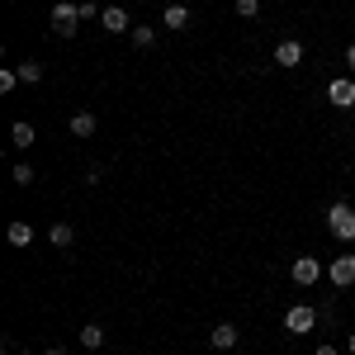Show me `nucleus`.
Segmentation results:
<instances>
[{"mask_svg": "<svg viewBox=\"0 0 355 355\" xmlns=\"http://www.w3.org/2000/svg\"><path fill=\"white\" fill-rule=\"evenodd\" d=\"M327 227H331V237H341V242H355V209L336 199V204L327 209Z\"/></svg>", "mask_w": 355, "mask_h": 355, "instance_id": "nucleus-1", "label": "nucleus"}, {"mask_svg": "<svg viewBox=\"0 0 355 355\" xmlns=\"http://www.w3.org/2000/svg\"><path fill=\"white\" fill-rule=\"evenodd\" d=\"M48 19H53V33H62V38H76V24H81V5H71V0H57Z\"/></svg>", "mask_w": 355, "mask_h": 355, "instance_id": "nucleus-2", "label": "nucleus"}, {"mask_svg": "<svg viewBox=\"0 0 355 355\" xmlns=\"http://www.w3.org/2000/svg\"><path fill=\"white\" fill-rule=\"evenodd\" d=\"M318 327V308H308V303H294L289 313H284V331H294V336H303V331Z\"/></svg>", "mask_w": 355, "mask_h": 355, "instance_id": "nucleus-3", "label": "nucleus"}, {"mask_svg": "<svg viewBox=\"0 0 355 355\" xmlns=\"http://www.w3.org/2000/svg\"><path fill=\"white\" fill-rule=\"evenodd\" d=\"M289 275H294V284L308 289V284H318V279H322V261H318V256H294Z\"/></svg>", "mask_w": 355, "mask_h": 355, "instance_id": "nucleus-4", "label": "nucleus"}, {"mask_svg": "<svg viewBox=\"0 0 355 355\" xmlns=\"http://www.w3.org/2000/svg\"><path fill=\"white\" fill-rule=\"evenodd\" d=\"M327 100L336 105V110H351V105H355V81H351V76H331Z\"/></svg>", "mask_w": 355, "mask_h": 355, "instance_id": "nucleus-5", "label": "nucleus"}, {"mask_svg": "<svg viewBox=\"0 0 355 355\" xmlns=\"http://www.w3.org/2000/svg\"><path fill=\"white\" fill-rule=\"evenodd\" d=\"M100 24H105V33H133L123 5H105V10H100Z\"/></svg>", "mask_w": 355, "mask_h": 355, "instance_id": "nucleus-6", "label": "nucleus"}, {"mask_svg": "<svg viewBox=\"0 0 355 355\" xmlns=\"http://www.w3.org/2000/svg\"><path fill=\"white\" fill-rule=\"evenodd\" d=\"M275 62H279V67H299L303 62V43L299 38H284V43L275 48Z\"/></svg>", "mask_w": 355, "mask_h": 355, "instance_id": "nucleus-7", "label": "nucleus"}, {"mask_svg": "<svg viewBox=\"0 0 355 355\" xmlns=\"http://www.w3.org/2000/svg\"><path fill=\"white\" fill-rule=\"evenodd\" d=\"M209 346H214V351H232V346H237V327H232V322H218V327L209 331Z\"/></svg>", "mask_w": 355, "mask_h": 355, "instance_id": "nucleus-8", "label": "nucleus"}, {"mask_svg": "<svg viewBox=\"0 0 355 355\" xmlns=\"http://www.w3.org/2000/svg\"><path fill=\"white\" fill-rule=\"evenodd\" d=\"M331 284H341V289L355 284V256H336L331 261Z\"/></svg>", "mask_w": 355, "mask_h": 355, "instance_id": "nucleus-9", "label": "nucleus"}, {"mask_svg": "<svg viewBox=\"0 0 355 355\" xmlns=\"http://www.w3.org/2000/svg\"><path fill=\"white\" fill-rule=\"evenodd\" d=\"M5 237H10V246H28V242H33V223L15 218L10 227H5Z\"/></svg>", "mask_w": 355, "mask_h": 355, "instance_id": "nucleus-10", "label": "nucleus"}, {"mask_svg": "<svg viewBox=\"0 0 355 355\" xmlns=\"http://www.w3.org/2000/svg\"><path fill=\"white\" fill-rule=\"evenodd\" d=\"M67 128H71V137H95V128H100V123H95V114H71V123H67Z\"/></svg>", "mask_w": 355, "mask_h": 355, "instance_id": "nucleus-11", "label": "nucleus"}, {"mask_svg": "<svg viewBox=\"0 0 355 355\" xmlns=\"http://www.w3.org/2000/svg\"><path fill=\"white\" fill-rule=\"evenodd\" d=\"M81 346L85 351H100V346H105V327H100V322H85L81 327Z\"/></svg>", "mask_w": 355, "mask_h": 355, "instance_id": "nucleus-12", "label": "nucleus"}, {"mask_svg": "<svg viewBox=\"0 0 355 355\" xmlns=\"http://www.w3.org/2000/svg\"><path fill=\"white\" fill-rule=\"evenodd\" d=\"M10 137H15V147H33V142H38V133H33V123H24V119H19V123H15V128H10Z\"/></svg>", "mask_w": 355, "mask_h": 355, "instance_id": "nucleus-13", "label": "nucleus"}, {"mask_svg": "<svg viewBox=\"0 0 355 355\" xmlns=\"http://www.w3.org/2000/svg\"><path fill=\"white\" fill-rule=\"evenodd\" d=\"M166 28H190V10H185V5H166Z\"/></svg>", "mask_w": 355, "mask_h": 355, "instance_id": "nucleus-14", "label": "nucleus"}, {"mask_svg": "<svg viewBox=\"0 0 355 355\" xmlns=\"http://www.w3.org/2000/svg\"><path fill=\"white\" fill-rule=\"evenodd\" d=\"M15 71H19V81H24V85H38V81H43V62H19Z\"/></svg>", "mask_w": 355, "mask_h": 355, "instance_id": "nucleus-15", "label": "nucleus"}, {"mask_svg": "<svg viewBox=\"0 0 355 355\" xmlns=\"http://www.w3.org/2000/svg\"><path fill=\"white\" fill-rule=\"evenodd\" d=\"M128 38H133V48H152V43H157V28L133 24V33H128Z\"/></svg>", "mask_w": 355, "mask_h": 355, "instance_id": "nucleus-16", "label": "nucleus"}, {"mask_svg": "<svg viewBox=\"0 0 355 355\" xmlns=\"http://www.w3.org/2000/svg\"><path fill=\"white\" fill-rule=\"evenodd\" d=\"M48 237H53V246H71L76 232H71V223H53V232H48Z\"/></svg>", "mask_w": 355, "mask_h": 355, "instance_id": "nucleus-17", "label": "nucleus"}, {"mask_svg": "<svg viewBox=\"0 0 355 355\" xmlns=\"http://www.w3.org/2000/svg\"><path fill=\"white\" fill-rule=\"evenodd\" d=\"M15 85H19V71H15V67H5V71H0V95H10Z\"/></svg>", "mask_w": 355, "mask_h": 355, "instance_id": "nucleus-18", "label": "nucleus"}, {"mask_svg": "<svg viewBox=\"0 0 355 355\" xmlns=\"http://www.w3.org/2000/svg\"><path fill=\"white\" fill-rule=\"evenodd\" d=\"M232 10H237V15H242V19H256V15H261V0H237V5H232Z\"/></svg>", "mask_w": 355, "mask_h": 355, "instance_id": "nucleus-19", "label": "nucleus"}, {"mask_svg": "<svg viewBox=\"0 0 355 355\" xmlns=\"http://www.w3.org/2000/svg\"><path fill=\"white\" fill-rule=\"evenodd\" d=\"M15 185H24V190L33 185V166H15Z\"/></svg>", "mask_w": 355, "mask_h": 355, "instance_id": "nucleus-20", "label": "nucleus"}, {"mask_svg": "<svg viewBox=\"0 0 355 355\" xmlns=\"http://www.w3.org/2000/svg\"><path fill=\"white\" fill-rule=\"evenodd\" d=\"M346 67H351V76H355V43L346 48Z\"/></svg>", "mask_w": 355, "mask_h": 355, "instance_id": "nucleus-21", "label": "nucleus"}, {"mask_svg": "<svg viewBox=\"0 0 355 355\" xmlns=\"http://www.w3.org/2000/svg\"><path fill=\"white\" fill-rule=\"evenodd\" d=\"M318 355H336V346H318Z\"/></svg>", "mask_w": 355, "mask_h": 355, "instance_id": "nucleus-22", "label": "nucleus"}, {"mask_svg": "<svg viewBox=\"0 0 355 355\" xmlns=\"http://www.w3.org/2000/svg\"><path fill=\"white\" fill-rule=\"evenodd\" d=\"M351 355H355V331H351Z\"/></svg>", "mask_w": 355, "mask_h": 355, "instance_id": "nucleus-23", "label": "nucleus"}, {"mask_svg": "<svg viewBox=\"0 0 355 355\" xmlns=\"http://www.w3.org/2000/svg\"><path fill=\"white\" fill-rule=\"evenodd\" d=\"M43 355H62V351H43Z\"/></svg>", "mask_w": 355, "mask_h": 355, "instance_id": "nucleus-24", "label": "nucleus"}]
</instances>
